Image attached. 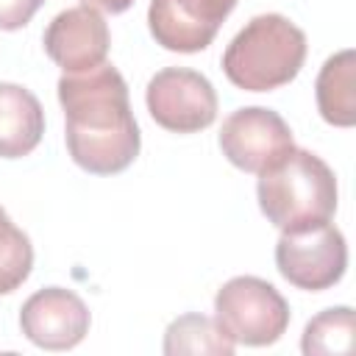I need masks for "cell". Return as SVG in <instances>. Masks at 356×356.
<instances>
[{
    "label": "cell",
    "mask_w": 356,
    "mask_h": 356,
    "mask_svg": "<svg viewBox=\"0 0 356 356\" xmlns=\"http://www.w3.org/2000/svg\"><path fill=\"white\" fill-rule=\"evenodd\" d=\"M56 89L72 161L92 175H114L131 167L142 139L120 70L103 61L86 72H64Z\"/></svg>",
    "instance_id": "obj_1"
},
{
    "label": "cell",
    "mask_w": 356,
    "mask_h": 356,
    "mask_svg": "<svg viewBox=\"0 0 356 356\" xmlns=\"http://www.w3.org/2000/svg\"><path fill=\"white\" fill-rule=\"evenodd\" d=\"M259 209L281 231L317 225L337 211L334 170L312 150L292 147L275 167L259 172Z\"/></svg>",
    "instance_id": "obj_2"
},
{
    "label": "cell",
    "mask_w": 356,
    "mask_h": 356,
    "mask_svg": "<svg viewBox=\"0 0 356 356\" xmlns=\"http://www.w3.org/2000/svg\"><path fill=\"white\" fill-rule=\"evenodd\" d=\"M303 61L306 33L284 14H259L225 47L222 72L245 92H270L289 83Z\"/></svg>",
    "instance_id": "obj_3"
},
{
    "label": "cell",
    "mask_w": 356,
    "mask_h": 356,
    "mask_svg": "<svg viewBox=\"0 0 356 356\" xmlns=\"http://www.w3.org/2000/svg\"><path fill=\"white\" fill-rule=\"evenodd\" d=\"M214 317L239 345L264 348L281 339L289 325V303L264 278L236 275L214 295Z\"/></svg>",
    "instance_id": "obj_4"
},
{
    "label": "cell",
    "mask_w": 356,
    "mask_h": 356,
    "mask_svg": "<svg viewBox=\"0 0 356 356\" xmlns=\"http://www.w3.org/2000/svg\"><path fill=\"white\" fill-rule=\"evenodd\" d=\"M275 267L298 289H328L345 275L348 267L345 236L328 220L295 231H281L275 242Z\"/></svg>",
    "instance_id": "obj_5"
},
{
    "label": "cell",
    "mask_w": 356,
    "mask_h": 356,
    "mask_svg": "<svg viewBox=\"0 0 356 356\" xmlns=\"http://www.w3.org/2000/svg\"><path fill=\"white\" fill-rule=\"evenodd\" d=\"M145 103L150 117L172 134H197L217 120L211 81L186 67H167L147 81Z\"/></svg>",
    "instance_id": "obj_6"
},
{
    "label": "cell",
    "mask_w": 356,
    "mask_h": 356,
    "mask_svg": "<svg viewBox=\"0 0 356 356\" xmlns=\"http://www.w3.org/2000/svg\"><path fill=\"white\" fill-rule=\"evenodd\" d=\"M292 147L295 142L286 120L264 106L236 108L220 128L222 156L245 172H264L275 167Z\"/></svg>",
    "instance_id": "obj_7"
},
{
    "label": "cell",
    "mask_w": 356,
    "mask_h": 356,
    "mask_svg": "<svg viewBox=\"0 0 356 356\" xmlns=\"http://www.w3.org/2000/svg\"><path fill=\"white\" fill-rule=\"evenodd\" d=\"M236 0H150L147 25L164 50L197 53L206 50Z\"/></svg>",
    "instance_id": "obj_8"
},
{
    "label": "cell",
    "mask_w": 356,
    "mask_h": 356,
    "mask_svg": "<svg viewBox=\"0 0 356 356\" xmlns=\"http://www.w3.org/2000/svg\"><path fill=\"white\" fill-rule=\"evenodd\" d=\"M86 303L64 286H47L33 292L19 309L22 334L44 350H70L89 334Z\"/></svg>",
    "instance_id": "obj_9"
},
{
    "label": "cell",
    "mask_w": 356,
    "mask_h": 356,
    "mask_svg": "<svg viewBox=\"0 0 356 356\" xmlns=\"http://www.w3.org/2000/svg\"><path fill=\"white\" fill-rule=\"evenodd\" d=\"M108 25L97 8L75 6L56 14L44 31V53L64 72H86L106 61L108 56Z\"/></svg>",
    "instance_id": "obj_10"
},
{
    "label": "cell",
    "mask_w": 356,
    "mask_h": 356,
    "mask_svg": "<svg viewBox=\"0 0 356 356\" xmlns=\"http://www.w3.org/2000/svg\"><path fill=\"white\" fill-rule=\"evenodd\" d=\"M44 134V111L33 92L0 81V159L28 156Z\"/></svg>",
    "instance_id": "obj_11"
},
{
    "label": "cell",
    "mask_w": 356,
    "mask_h": 356,
    "mask_svg": "<svg viewBox=\"0 0 356 356\" xmlns=\"http://www.w3.org/2000/svg\"><path fill=\"white\" fill-rule=\"evenodd\" d=\"M317 108L320 117L337 128L356 122V53H334L317 75Z\"/></svg>",
    "instance_id": "obj_12"
},
{
    "label": "cell",
    "mask_w": 356,
    "mask_h": 356,
    "mask_svg": "<svg viewBox=\"0 0 356 356\" xmlns=\"http://www.w3.org/2000/svg\"><path fill=\"white\" fill-rule=\"evenodd\" d=\"M234 348H236V342L217 323V317H206V314H195V312L181 314L164 331V353L167 356H184V353L231 356Z\"/></svg>",
    "instance_id": "obj_13"
},
{
    "label": "cell",
    "mask_w": 356,
    "mask_h": 356,
    "mask_svg": "<svg viewBox=\"0 0 356 356\" xmlns=\"http://www.w3.org/2000/svg\"><path fill=\"white\" fill-rule=\"evenodd\" d=\"M356 317L350 306H334L312 317L303 328L300 350L306 356H345L353 350Z\"/></svg>",
    "instance_id": "obj_14"
},
{
    "label": "cell",
    "mask_w": 356,
    "mask_h": 356,
    "mask_svg": "<svg viewBox=\"0 0 356 356\" xmlns=\"http://www.w3.org/2000/svg\"><path fill=\"white\" fill-rule=\"evenodd\" d=\"M33 248L25 231H19L0 206V295L14 292L31 275Z\"/></svg>",
    "instance_id": "obj_15"
},
{
    "label": "cell",
    "mask_w": 356,
    "mask_h": 356,
    "mask_svg": "<svg viewBox=\"0 0 356 356\" xmlns=\"http://www.w3.org/2000/svg\"><path fill=\"white\" fill-rule=\"evenodd\" d=\"M44 0H0V31H17L31 22Z\"/></svg>",
    "instance_id": "obj_16"
},
{
    "label": "cell",
    "mask_w": 356,
    "mask_h": 356,
    "mask_svg": "<svg viewBox=\"0 0 356 356\" xmlns=\"http://www.w3.org/2000/svg\"><path fill=\"white\" fill-rule=\"evenodd\" d=\"M83 6L89 8H100V11H108V14H122L125 8L134 6V0H81Z\"/></svg>",
    "instance_id": "obj_17"
}]
</instances>
